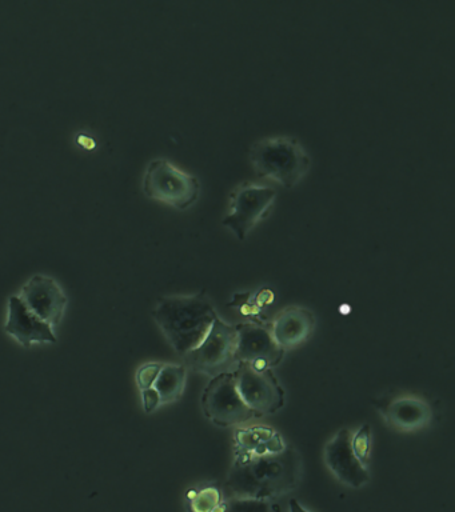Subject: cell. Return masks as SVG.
Instances as JSON below:
<instances>
[{
  "label": "cell",
  "instance_id": "4fadbf2b",
  "mask_svg": "<svg viewBox=\"0 0 455 512\" xmlns=\"http://www.w3.org/2000/svg\"><path fill=\"white\" fill-rule=\"evenodd\" d=\"M5 331L26 348L34 344H54L58 340L55 328L35 315L19 295L10 296L7 302Z\"/></svg>",
  "mask_w": 455,
  "mask_h": 512
},
{
  "label": "cell",
  "instance_id": "603a6c76",
  "mask_svg": "<svg viewBox=\"0 0 455 512\" xmlns=\"http://www.w3.org/2000/svg\"><path fill=\"white\" fill-rule=\"evenodd\" d=\"M289 511L290 512H310L307 508L303 507L298 500L291 499L289 503Z\"/></svg>",
  "mask_w": 455,
  "mask_h": 512
},
{
  "label": "cell",
  "instance_id": "44dd1931",
  "mask_svg": "<svg viewBox=\"0 0 455 512\" xmlns=\"http://www.w3.org/2000/svg\"><path fill=\"white\" fill-rule=\"evenodd\" d=\"M163 363L149 362L142 364L135 374V382L138 384L139 390H147V388L154 387L157 382L159 372H161Z\"/></svg>",
  "mask_w": 455,
  "mask_h": 512
},
{
  "label": "cell",
  "instance_id": "5b68a950",
  "mask_svg": "<svg viewBox=\"0 0 455 512\" xmlns=\"http://www.w3.org/2000/svg\"><path fill=\"white\" fill-rule=\"evenodd\" d=\"M235 348H237V328L234 324L218 318L203 342L183 356V364L187 370L215 378L226 372L235 371L238 366Z\"/></svg>",
  "mask_w": 455,
  "mask_h": 512
},
{
  "label": "cell",
  "instance_id": "9c48e42d",
  "mask_svg": "<svg viewBox=\"0 0 455 512\" xmlns=\"http://www.w3.org/2000/svg\"><path fill=\"white\" fill-rule=\"evenodd\" d=\"M237 328V348L235 359L238 363L250 364L257 370H273L285 352L275 343L269 324L245 322L235 324Z\"/></svg>",
  "mask_w": 455,
  "mask_h": 512
},
{
  "label": "cell",
  "instance_id": "52a82bcc",
  "mask_svg": "<svg viewBox=\"0 0 455 512\" xmlns=\"http://www.w3.org/2000/svg\"><path fill=\"white\" fill-rule=\"evenodd\" d=\"M275 198L277 191L273 187L251 182L238 184L231 192L223 226L233 231L239 240H245L249 232L270 214Z\"/></svg>",
  "mask_w": 455,
  "mask_h": 512
},
{
  "label": "cell",
  "instance_id": "30bf717a",
  "mask_svg": "<svg viewBox=\"0 0 455 512\" xmlns=\"http://www.w3.org/2000/svg\"><path fill=\"white\" fill-rule=\"evenodd\" d=\"M374 407L389 424L399 432H415L429 426L433 410L425 399L411 394H386L373 400Z\"/></svg>",
  "mask_w": 455,
  "mask_h": 512
},
{
  "label": "cell",
  "instance_id": "8fae6325",
  "mask_svg": "<svg viewBox=\"0 0 455 512\" xmlns=\"http://www.w3.org/2000/svg\"><path fill=\"white\" fill-rule=\"evenodd\" d=\"M18 295L35 315L51 327L61 324L69 299L57 280L43 274L31 276Z\"/></svg>",
  "mask_w": 455,
  "mask_h": 512
},
{
  "label": "cell",
  "instance_id": "7a4b0ae2",
  "mask_svg": "<svg viewBox=\"0 0 455 512\" xmlns=\"http://www.w3.org/2000/svg\"><path fill=\"white\" fill-rule=\"evenodd\" d=\"M153 318L167 342L183 358L203 342L219 316L202 290L194 295L163 296L155 304Z\"/></svg>",
  "mask_w": 455,
  "mask_h": 512
},
{
  "label": "cell",
  "instance_id": "e0dca14e",
  "mask_svg": "<svg viewBox=\"0 0 455 512\" xmlns=\"http://www.w3.org/2000/svg\"><path fill=\"white\" fill-rule=\"evenodd\" d=\"M223 499L225 496L217 486L191 488L187 490L185 496L186 510L187 512H214Z\"/></svg>",
  "mask_w": 455,
  "mask_h": 512
},
{
  "label": "cell",
  "instance_id": "5bb4252c",
  "mask_svg": "<svg viewBox=\"0 0 455 512\" xmlns=\"http://www.w3.org/2000/svg\"><path fill=\"white\" fill-rule=\"evenodd\" d=\"M315 316L307 308H285L270 322L271 335L283 351L293 350L305 343L314 332Z\"/></svg>",
  "mask_w": 455,
  "mask_h": 512
},
{
  "label": "cell",
  "instance_id": "277c9868",
  "mask_svg": "<svg viewBox=\"0 0 455 512\" xmlns=\"http://www.w3.org/2000/svg\"><path fill=\"white\" fill-rule=\"evenodd\" d=\"M142 188L149 198L177 210H187L201 194L197 176L181 170L167 159L151 160L143 175Z\"/></svg>",
  "mask_w": 455,
  "mask_h": 512
},
{
  "label": "cell",
  "instance_id": "2e32d148",
  "mask_svg": "<svg viewBox=\"0 0 455 512\" xmlns=\"http://www.w3.org/2000/svg\"><path fill=\"white\" fill-rule=\"evenodd\" d=\"M186 382L187 367L185 364L167 363L163 364L154 388L161 396L162 404H169L182 398Z\"/></svg>",
  "mask_w": 455,
  "mask_h": 512
},
{
  "label": "cell",
  "instance_id": "ba28073f",
  "mask_svg": "<svg viewBox=\"0 0 455 512\" xmlns=\"http://www.w3.org/2000/svg\"><path fill=\"white\" fill-rule=\"evenodd\" d=\"M234 375L243 402L257 418L277 414L285 407V388L273 370H257L250 364L238 363Z\"/></svg>",
  "mask_w": 455,
  "mask_h": 512
},
{
  "label": "cell",
  "instance_id": "9a60e30c",
  "mask_svg": "<svg viewBox=\"0 0 455 512\" xmlns=\"http://www.w3.org/2000/svg\"><path fill=\"white\" fill-rule=\"evenodd\" d=\"M285 440L267 426L238 427L234 432V460H247L278 454L286 448Z\"/></svg>",
  "mask_w": 455,
  "mask_h": 512
},
{
  "label": "cell",
  "instance_id": "7c38bea8",
  "mask_svg": "<svg viewBox=\"0 0 455 512\" xmlns=\"http://www.w3.org/2000/svg\"><path fill=\"white\" fill-rule=\"evenodd\" d=\"M351 431L342 428L326 444L325 463L339 482L351 488H362L370 482L369 467L355 456L351 447Z\"/></svg>",
  "mask_w": 455,
  "mask_h": 512
},
{
  "label": "cell",
  "instance_id": "3957f363",
  "mask_svg": "<svg viewBox=\"0 0 455 512\" xmlns=\"http://www.w3.org/2000/svg\"><path fill=\"white\" fill-rule=\"evenodd\" d=\"M250 162L258 176L287 188L297 186L311 167L309 154L298 139L291 136L257 140L250 148Z\"/></svg>",
  "mask_w": 455,
  "mask_h": 512
},
{
  "label": "cell",
  "instance_id": "ac0fdd59",
  "mask_svg": "<svg viewBox=\"0 0 455 512\" xmlns=\"http://www.w3.org/2000/svg\"><path fill=\"white\" fill-rule=\"evenodd\" d=\"M275 500H258L226 496L214 512H275Z\"/></svg>",
  "mask_w": 455,
  "mask_h": 512
},
{
  "label": "cell",
  "instance_id": "8992f818",
  "mask_svg": "<svg viewBox=\"0 0 455 512\" xmlns=\"http://www.w3.org/2000/svg\"><path fill=\"white\" fill-rule=\"evenodd\" d=\"M201 404L203 414L218 427H239L257 418L243 402L234 372L211 378L203 390Z\"/></svg>",
  "mask_w": 455,
  "mask_h": 512
},
{
  "label": "cell",
  "instance_id": "6da1fadb",
  "mask_svg": "<svg viewBox=\"0 0 455 512\" xmlns=\"http://www.w3.org/2000/svg\"><path fill=\"white\" fill-rule=\"evenodd\" d=\"M302 459L294 447L278 454L234 460L225 482L227 496L277 500L293 492L301 482Z\"/></svg>",
  "mask_w": 455,
  "mask_h": 512
},
{
  "label": "cell",
  "instance_id": "ffe728a7",
  "mask_svg": "<svg viewBox=\"0 0 455 512\" xmlns=\"http://www.w3.org/2000/svg\"><path fill=\"white\" fill-rule=\"evenodd\" d=\"M351 447H353L355 456L369 467L371 452V427L369 424H363L354 435H351Z\"/></svg>",
  "mask_w": 455,
  "mask_h": 512
},
{
  "label": "cell",
  "instance_id": "d6986e66",
  "mask_svg": "<svg viewBox=\"0 0 455 512\" xmlns=\"http://www.w3.org/2000/svg\"><path fill=\"white\" fill-rule=\"evenodd\" d=\"M229 307L238 308L243 315L249 316L253 319L251 322L269 324L262 315V308L258 306L257 300H255L254 292H238L234 295L233 300L229 304Z\"/></svg>",
  "mask_w": 455,
  "mask_h": 512
},
{
  "label": "cell",
  "instance_id": "7402d4cb",
  "mask_svg": "<svg viewBox=\"0 0 455 512\" xmlns=\"http://www.w3.org/2000/svg\"><path fill=\"white\" fill-rule=\"evenodd\" d=\"M142 404L146 414H153L155 410H158L159 406H162L161 396H159L158 391L154 387L142 391Z\"/></svg>",
  "mask_w": 455,
  "mask_h": 512
}]
</instances>
